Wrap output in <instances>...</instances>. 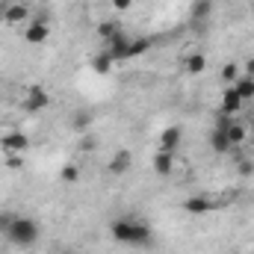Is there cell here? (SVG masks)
Wrapping results in <instances>:
<instances>
[{
	"instance_id": "obj_1",
	"label": "cell",
	"mask_w": 254,
	"mask_h": 254,
	"mask_svg": "<svg viewBox=\"0 0 254 254\" xmlns=\"http://www.w3.org/2000/svg\"><path fill=\"white\" fill-rule=\"evenodd\" d=\"M110 234H113L116 243L130 246V249H145V246L154 243V231H151L145 222L133 219V216H122V219H116V222L110 225Z\"/></svg>"
},
{
	"instance_id": "obj_2",
	"label": "cell",
	"mask_w": 254,
	"mask_h": 254,
	"mask_svg": "<svg viewBox=\"0 0 254 254\" xmlns=\"http://www.w3.org/2000/svg\"><path fill=\"white\" fill-rule=\"evenodd\" d=\"M6 237H9L12 246H18V249H30V246L39 243L42 228H39V222H33V219H27V216H15L12 225H9V231H6Z\"/></svg>"
},
{
	"instance_id": "obj_3",
	"label": "cell",
	"mask_w": 254,
	"mask_h": 254,
	"mask_svg": "<svg viewBox=\"0 0 254 254\" xmlns=\"http://www.w3.org/2000/svg\"><path fill=\"white\" fill-rule=\"evenodd\" d=\"M0 148L3 154H27L30 151V136L21 133V130H9L0 136Z\"/></svg>"
},
{
	"instance_id": "obj_4",
	"label": "cell",
	"mask_w": 254,
	"mask_h": 254,
	"mask_svg": "<svg viewBox=\"0 0 254 254\" xmlns=\"http://www.w3.org/2000/svg\"><path fill=\"white\" fill-rule=\"evenodd\" d=\"M48 104H51V95H48L42 86H33V89L27 92L24 110H27V113H42V110H48Z\"/></svg>"
},
{
	"instance_id": "obj_5",
	"label": "cell",
	"mask_w": 254,
	"mask_h": 254,
	"mask_svg": "<svg viewBox=\"0 0 254 254\" xmlns=\"http://www.w3.org/2000/svg\"><path fill=\"white\" fill-rule=\"evenodd\" d=\"M219 127H225V133H228V139H231V145L234 148H240V145H246V139H249V125H243V122H228V119H222Z\"/></svg>"
},
{
	"instance_id": "obj_6",
	"label": "cell",
	"mask_w": 254,
	"mask_h": 254,
	"mask_svg": "<svg viewBox=\"0 0 254 254\" xmlns=\"http://www.w3.org/2000/svg\"><path fill=\"white\" fill-rule=\"evenodd\" d=\"M216 207H219V204H216L210 195H192V198L184 201V210L192 213V216H204V213H210V210H216Z\"/></svg>"
},
{
	"instance_id": "obj_7",
	"label": "cell",
	"mask_w": 254,
	"mask_h": 254,
	"mask_svg": "<svg viewBox=\"0 0 254 254\" xmlns=\"http://www.w3.org/2000/svg\"><path fill=\"white\" fill-rule=\"evenodd\" d=\"M219 107H222V116H237V113L243 110V98L237 95V89H234V86H228V89L222 92Z\"/></svg>"
},
{
	"instance_id": "obj_8",
	"label": "cell",
	"mask_w": 254,
	"mask_h": 254,
	"mask_svg": "<svg viewBox=\"0 0 254 254\" xmlns=\"http://www.w3.org/2000/svg\"><path fill=\"white\" fill-rule=\"evenodd\" d=\"M48 36H51V27H48L45 21H33V24H27V30H24V39H27L30 45H42V42H48Z\"/></svg>"
},
{
	"instance_id": "obj_9",
	"label": "cell",
	"mask_w": 254,
	"mask_h": 254,
	"mask_svg": "<svg viewBox=\"0 0 254 254\" xmlns=\"http://www.w3.org/2000/svg\"><path fill=\"white\" fill-rule=\"evenodd\" d=\"M127 45H130V36L122 30L116 39H110V42H107V54H110L116 63H119V60H127Z\"/></svg>"
},
{
	"instance_id": "obj_10",
	"label": "cell",
	"mask_w": 254,
	"mask_h": 254,
	"mask_svg": "<svg viewBox=\"0 0 254 254\" xmlns=\"http://www.w3.org/2000/svg\"><path fill=\"white\" fill-rule=\"evenodd\" d=\"M181 139H184V130L181 127H166L163 133H160V151H178V145H181Z\"/></svg>"
},
{
	"instance_id": "obj_11",
	"label": "cell",
	"mask_w": 254,
	"mask_h": 254,
	"mask_svg": "<svg viewBox=\"0 0 254 254\" xmlns=\"http://www.w3.org/2000/svg\"><path fill=\"white\" fill-rule=\"evenodd\" d=\"M154 172H157L160 178H169V175L175 172V154H172V151H157V154H154Z\"/></svg>"
},
{
	"instance_id": "obj_12",
	"label": "cell",
	"mask_w": 254,
	"mask_h": 254,
	"mask_svg": "<svg viewBox=\"0 0 254 254\" xmlns=\"http://www.w3.org/2000/svg\"><path fill=\"white\" fill-rule=\"evenodd\" d=\"M130 163H133L130 151L122 148V151H116V154H113V160H110V166H107V169H110V175H125L127 169H130Z\"/></svg>"
},
{
	"instance_id": "obj_13",
	"label": "cell",
	"mask_w": 254,
	"mask_h": 254,
	"mask_svg": "<svg viewBox=\"0 0 254 254\" xmlns=\"http://www.w3.org/2000/svg\"><path fill=\"white\" fill-rule=\"evenodd\" d=\"M231 86L237 89V95L243 98V104L254 101V77H246V74H240V77H237V83H231Z\"/></svg>"
},
{
	"instance_id": "obj_14",
	"label": "cell",
	"mask_w": 254,
	"mask_h": 254,
	"mask_svg": "<svg viewBox=\"0 0 254 254\" xmlns=\"http://www.w3.org/2000/svg\"><path fill=\"white\" fill-rule=\"evenodd\" d=\"M210 145H213V151H219V154H228V151H234V145H231V139H228L225 127H216V130H213V136H210Z\"/></svg>"
},
{
	"instance_id": "obj_15",
	"label": "cell",
	"mask_w": 254,
	"mask_h": 254,
	"mask_svg": "<svg viewBox=\"0 0 254 254\" xmlns=\"http://www.w3.org/2000/svg\"><path fill=\"white\" fill-rule=\"evenodd\" d=\"M27 15H30V12H27V6H24V3H12V6L3 12V21H6V24H24V21H27Z\"/></svg>"
},
{
	"instance_id": "obj_16",
	"label": "cell",
	"mask_w": 254,
	"mask_h": 254,
	"mask_svg": "<svg viewBox=\"0 0 254 254\" xmlns=\"http://www.w3.org/2000/svg\"><path fill=\"white\" fill-rule=\"evenodd\" d=\"M184 68H187V74H204L207 57H204V54H190V57L184 60Z\"/></svg>"
},
{
	"instance_id": "obj_17",
	"label": "cell",
	"mask_w": 254,
	"mask_h": 254,
	"mask_svg": "<svg viewBox=\"0 0 254 254\" xmlns=\"http://www.w3.org/2000/svg\"><path fill=\"white\" fill-rule=\"evenodd\" d=\"M145 51H151V39H130V45H127V60H136V57H142Z\"/></svg>"
},
{
	"instance_id": "obj_18",
	"label": "cell",
	"mask_w": 254,
	"mask_h": 254,
	"mask_svg": "<svg viewBox=\"0 0 254 254\" xmlns=\"http://www.w3.org/2000/svg\"><path fill=\"white\" fill-rule=\"evenodd\" d=\"M113 63H116V60H113V57H110V54L104 51V54H98V57H95L92 68H95L98 74H110V71H113Z\"/></svg>"
},
{
	"instance_id": "obj_19",
	"label": "cell",
	"mask_w": 254,
	"mask_h": 254,
	"mask_svg": "<svg viewBox=\"0 0 254 254\" xmlns=\"http://www.w3.org/2000/svg\"><path fill=\"white\" fill-rule=\"evenodd\" d=\"M60 178H63L65 184H77L80 181V166L77 163H65L63 169H60Z\"/></svg>"
},
{
	"instance_id": "obj_20",
	"label": "cell",
	"mask_w": 254,
	"mask_h": 254,
	"mask_svg": "<svg viewBox=\"0 0 254 254\" xmlns=\"http://www.w3.org/2000/svg\"><path fill=\"white\" fill-rule=\"evenodd\" d=\"M119 33H122V27H119V24H113V21H107V24H101V27H98V36H101L104 42H110V39H116Z\"/></svg>"
},
{
	"instance_id": "obj_21",
	"label": "cell",
	"mask_w": 254,
	"mask_h": 254,
	"mask_svg": "<svg viewBox=\"0 0 254 254\" xmlns=\"http://www.w3.org/2000/svg\"><path fill=\"white\" fill-rule=\"evenodd\" d=\"M210 9H213L210 0H198V3H192V15H195V18H207Z\"/></svg>"
},
{
	"instance_id": "obj_22",
	"label": "cell",
	"mask_w": 254,
	"mask_h": 254,
	"mask_svg": "<svg viewBox=\"0 0 254 254\" xmlns=\"http://www.w3.org/2000/svg\"><path fill=\"white\" fill-rule=\"evenodd\" d=\"M237 77H240V65H225L222 68V80H228V83H237Z\"/></svg>"
},
{
	"instance_id": "obj_23",
	"label": "cell",
	"mask_w": 254,
	"mask_h": 254,
	"mask_svg": "<svg viewBox=\"0 0 254 254\" xmlns=\"http://www.w3.org/2000/svg\"><path fill=\"white\" fill-rule=\"evenodd\" d=\"M21 157H24V154H6V166H9V169H21V166H24Z\"/></svg>"
},
{
	"instance_id": "obj_24",
	"label": "cell",
	"mask_w": 254,
	"mask_h": 254,
	"mask_svg": "<svg viewBox=\"0 0 254 254\" xmlns=\"http://www.w3.org/2000/svg\"><path fill=\"white\" fill-rule=\"evenodd\" d=\"M113 3V9H119V12H127L130 6H133V0H110Z\"/></svg>"
},
{
	"instance_id": "obj_25",
	"label": "cell",
	"mask_w": 254,
	"mask_h": 254,
	"mask_svg": "<svg viewBox=\"0 0 254 254\" xmlns=\"http://www.w3.org/2000/svg\"><path fill=\"white\" fill-rule=\"evenodd\" d=\"M12 219H15L12 213H3V216H0V231H3V234L9 231V225H12Z\"/></svg>"
},
{
	"instance_id": "obj_26",
	"label": "cell",
	"mask_w": 254,
	"mask_h": 254,
	"mask_svg": "<svg viewBox=\"0 0 254 254\" xmlns=\"http://www.w3.org/2000/svg\"><path fill=\"white\" fill-rule=\"evenodd\" d=\"M243 74H246V77H254V57L246 60V71H243Z\"/></svg>"
},
{
	"instance_id": "obj_27",
	"label": "cell",
	"mask_w": 254,
	"mask_h": 254,
	"mask_svg": "<svg viewBox=\"0 0 254 254\" xmlns=\"http://www.w3.org/2000/svg\"><path fill=\"white\" fill-rule=\"evenodd\" d=\"M240 169H243V175H252V172H254V166H252V163H243Z\"/></svg>"
},
{
	"instance_id": "obj_28",
	"label": "cell",
	"mask_w": 254,
	"mask_h": 254,
	"mask_svg": "<svg viewBox=\"0 0 254 254\" xmlns=\"http://www.w3.org/2000/svg\"><path fill=\"white\" fill-rule=\"evenodd\" d=\"M192 3H198V0H192Z\"/></svg>"
},
{
	"instance_id": "obj_29",
	"label": "cell",
	"mask_w": 254,
	"mask_h": 254,
	"mask_svg": "<svg viewBox=\"0 0 254 254\" xmlns=\"http://www.w3.org/2000/svg\"><path fill=\"white\" fill-rule=\"evenodd\" d=\"M65 254H71V252H65Z\"/></svg>"
}]
</instances>
